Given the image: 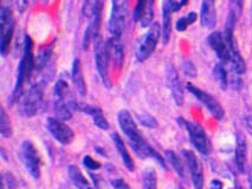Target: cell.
Masks as SVG:
<instances>
[{
  "mask_svg": "<svg viewBox=\"0 0 252 189\" xmlns=\"http://www.w3.org/2000/svg\"><path fill=\"white\" fill-rule=\"evenodd\" d=\"M117 120H119L120 128H121V130L126 135V137L128 138L130 147L133 148L134 151H135L136 155L139 156L140 159L153 158L157 160V162L161 165V167H163L166 169V163L162 160V158H161L159 154H158L157 151L145 141V138L140 135L136 123L134 122L133 116L130 115L129 111H127V110L120 111L119 116H117Z\"/></svg>",
  "mask_w": 252,
  "mask_h": 189,
  "instance_id": "obj_1",
  "label": "cell"
},
{
  "mask_svg": "<svg viewBox=\"0 0 252 189\" xmlns=\"http://www.w3.org/2000/svg\"><path fill=\"white\" fill-rule=\"evenodd\" d=\"M36 68V59L33 57V44L32 39L29 36L25 37L24 40V54L20 60L18 66V76H17V82L14 90L20 92L23 90V84L26 80L30 78V76Z\"/></svg>",
  "mask_w": 252,
  "mask_h": 189,
  "instance_id": "obj_2",
  "label": "cell"
},
{
  "mask_svg": "<svg viewBox=\"0 0 252 189\" xmlns=\"http://www.w3.org/2000/svg\"><path fill=\"white\" fill-rule=\"evenodd\" d=\"M160 36H162L160 25L158 24V23H154L153 25H151L149 30L146 32V34L142 37L139 46H137V50H136L137 62L142 63L145 62L146 59H148L149 56L154 52L155 48H157L158 43H159Z\"/></svg>",
  "mask_w": 252,
  "mask_h": 189,
  "instance_id": "obj_3",
  "label": "cell"
},
{
  "mask_svg": "<svg viewBox=\"0 0 252 189\" xmlns=\"http://www.w3.org/2000/svg\"><path fill=\"white\" fill-rule=\"evenodd\" d=\"M94 54H95V63L97 68L98 75L101 77L102 82L107 88L110 86L109 81V62L110 56L108 51L107 43L103 42L101 37H97L95 39V48H94Z\"/></svg>",
  "mask_w": 252,
  "mask_h": 189,
  "instance_id": "obj_4",
  "label": "cell"
},
{
  "mask_svg": "<svg viewBox=\"0 0 252 189\" xmlns=\"http://www.w3.org/2000/svg\"><path fill=\"white\" fill-rule=\"evenodd\" d=\"M14 19L10 8L2 7L0 12V52L2 56H6L10 51V44L13 37Z\"/></svg>",
  "mask_w": 252,
  "mask_h": 189,
  "instance_id": "obj_5",
  "label": "cell"
},
{
  "mask_svg": "<svg viewBox=\"0 0 252 189\" xmlns=\"http://www.w3.org/2000/svg\"><path fill=\"white\" fill-rule=\"evenodd\" d=\"M126 17H127L126 0H114L109 19V32L113 38L121 39L123 30H125Z\"/></svg>",
  "mask_w": 252,
  "mask_h": 189,
  "instance_id": "obj_6",
  "label": "cell"
},
{
  "mask_svg": "<svg viewBox=\"0 0 252 189\" xmlns=\"http://www.w3.org/2000/svg\"><path fill=\"white\" fill-rule=\"evenodd\" d=\"M183 122L185 128H186L187 133H189V139H191L192 144L194 145V148L199 153L203 154V155H209L211 151V144L209 138H207L206 133L203 129V127L199 126V124L194 123V122L185 121V120H179Z\"/></svg>",
  "mask_w": 252,
  "mask_h": 189,
  "instance_id": "obj_7",
  "label": "cell"
},
{
  "mask_svg": "<svg viewBox=\"0 0 252 189\" xmlns=\"http://www.w3.org/2000/svg\"><path fill=\"white\" fill-rule=\"evenodd\" d=\"M46 128L49 133L56 141L60 142L61 144L68 145L74 141V132L68 124L64 123V121L60 120L57 117H49L46 120Z\"/></svg>",
  "mask_w": 252,
  "mask_h": 189,
  "instance_id": "obj_8",
  "label": "cell"
},
{
  "mask_svg": "<svg viewBox=\"0 0 252 189\" xmlns=\"http://www.w3.org/2000/svg\"><path fill=\"white\" fill-rule=\"evenodd\" d=\"M187 90H189L195 98H198V100L204 104V107H206V109L209 110L213 117H216L217 120H221V118L224 117V109H222L220 103H219L215 97H212L210 94L203 91V90L197 88V86L193 85L191 83L187 84Z\"/></svg>",
  "mask_w": 252,
  "mask_h": 189,
  "instance_id": "obj_9",
  "label": "cell"
},
{
  "mask_svg": "<svg viewBox=\"0 0 252 189\" xmlns=\"http://www.w3.org/2000/svg\"><path fill=\"white\" fill-rule=\"evenodd\" d=\"M43 100V85L42 84H36L30 89L23 98L22 111L26 117H32L34 116L39 109L40 103Z\"/></svg>",
  "mask_w": 252,
  "mask_h": 189,
  "instance_id": "obj_10",
  "label": "cell"
},
{
  "mask_svg": "<svg viewBox=\"0 0 252 189\" xmlns=\"http://www.w3.org/2000/svg\"><path fill=\"white\" fill-rule=\"evenodd\" d=\"M23 159L26 169L31 174L33 179H39L40 177V162L39 156H38L36 148L31 141H24L22 144Z\"/></svg>",
  "mask_w": 252,
  "mask_h": 189,
  "instance_id": "obj_11",
  "label": "cell"
},
{
  "mask_svg": "<svg viewBox=\"0 0 252 189\" xmlns=\"http://www.w3.org/2000/svg\"><path fill=\"white\" fill-rule=\"evenodd\" d=\"M183 155H184L185 161H186L187 167H189V174H191L193 186H194L195 189H203L204 188V173H203V167H201L198 158L191 150H183Z\"/></svg>",
  "mask_w": 252,
  "mask_h": 189,
  "instance_id": "obj_12",
  "label": "cell"
},
{
  "mask_svg": "<svg viewBox=\"0 0 252 189\" xmlns=\"http://www.w3.org/2000/svg\"><path fill=\"white\" fill-rule=\"evenodd\" d=\"M209 44L222 64L230 63V52H228L227 43L221 32H212L209 36Z\"/></svg>",
  "mask_w": 252,
  "mask_h": 189,
  "instance_id": "obj_13",
  "label": "cell"
},
{
  "mask_svg": "<svg viewBox=\"0 0 252 189\" xmlns=\"http://www.w3.org/2000/svg\"><path fill=\"white\" fill-rule=\"evenodd\" d=\"M167 82H168V86L171 89L172 96L174 98V102L177 106L181 107L184 104V88L181 85V81L179 78V75L174 66L168 65L167 66Z\"/></svg>",
  "mask_w": 252,
  "mask_h": 189,
  "instance_id": "obj_14",
  "label": "cell"
},
{
  "mask_svg": "<svg viewBox=\"0 0 252 189\" xmlns=\"http://www.w3.org/2000/svg\"><path fill=\"white\" fill-rule=\"evenodd\" d=\"M201 25L207 28H213L217 22L216 0H203L200 10Z\"/></svg>",
  "mask_w": 252,
  "mask_h": 189,
  "instance_id": "obj_15",
  "label": "cell"
},
{
  "mask_svg": "<svg viewBox=\"0 0 252 189\" xmlns=\"http://www.w3.org/2000/svg\"><path fill=\"white\" fill-rule=\"evenodd\" d=\"M172 0H165L162 5V28H161V33H162L163 44H167L171 39L172 33Z\"/></svg>",
  "mask_w": 252,
  "mask_h": 189,
  "instance_id": "obj_16",
  "label": "cell"
},
{
  "mask_svg": "<svg viewBox=\"0 0 252 189\" xmlns=\"http://www.w3.org/2000/svg\"><path fill=\"white\" fill-rule=\"evenodd\" d=\"M108 51H109L110 59L115 64L119 69H122L123 63H125V51L121 44V40L119 38L110 37V39L107 42Z\"/></svg>",
  "mask_w": 252,
  "mask_h": 189,
  "instance_id": "obj_17",
  "label": "cell"
},
{
  "mask_svg": "<svg viewBox=\"0 0 252 189\" xmlns=\"http://www.w3.org/2000/svg\"><path fill=\"white\" fill-rule=\"evenodd\" d=\"M246 160H248V145H246L245 136L238 133L236 144V164L239 173H245Z\"/></svg>",
  "mask_w": 252,
  "mask_h": 189,
  "instance_id": "obj_18",
  "label": "cell"
},
{
  "mask_svg": "<svg viewBox=\"0 0 252 189\" xmlns=\"http://www.w3.org/2000/svg\"><path fill=\"white\" fill-rule=\"evenodd\" d=\"M243 6H244V0H230L225 30H234V26H236L237 22L243 13Z\"/></svg>",
  "mask_w": 252,
  "mask_h": 189,
  "instance_id": "obj_19",
  "label": "cell"
},
{
  "mask_svg": "<svg viewBox=\"0 0 252 189\" xmlns=\"http://www.w3.org/2000/svg\"><path fill=\"white\" fill-rule=\"evenodd\" d=\"M111 138H113L116 149H117V151H119L120 156H121L123 164L126 165V168H127L129 171H134V169H135V164H134L133 159H131L130 154L128 153L127 147H126L125 142H123L121 136H120L117 133H114L113 135H111Z\"/></svg>",
  "mask_w": 252,
  "mask_h": 189,
  "instance_id": "obj_20",
  "label": "cell"
},
{
  "mask_svg": "<svg viewBox=\"0 0 252 189\" xmlns=\"http://www.w3.org/2000/svg\"><path fill=\"white\" fill-rule=\"evenodd\" d=\"M71 78L74 82L76 90L81 96H84L87 94V84L86 80L83 76V70H82V64L78 58H76L72 63V70H71Z\"/></svg>",
  "mask_w": 252,
  "mask_h": 189,
  "instance_id": "obj_21",
  "label": "cell"
},
{
  "mask_svg": "<svg viewBox=\"0 0 252 189\" xmlns=\"http://www.w3.org/2000/svg\"><path fill=\"white\" fill-rule=\"evenodd\" d=\"M78 109L88 113L89 116H92L94 123H95V126L98 127L99 129L107 130L108 128H109V123H108L107 118L104 117L103 112H102V110L99 109V108L89 107V106H86V104H81V106L78 107Z\"/></svg>",
  "mask_w": 252,
  "mask_h": 189,
  "instance_id": "obj_22",
  "label": "cell"
},
{
  "mask_svg": "<svg viewBox=\"0 0 252 189\" xmlns=\"http://www.w3.org/2000/svg\"><path fill=\"white\" fill-rule=\"evenodd\" d=\"M68 173L72 183H74L75 187L77 189H93L89 182L87 181L86 176L82 174V171L76 165H69Z\"/></svg>",
  "mask_w": 252,
  "mask_h": 189,
  "instance_id": "obj_23",
  "label": "cell"
},
{
  "mask_svg": "<svg viewBox=\"0 0 252 189\" xmlns=\"http://www.w3.org/2000/svg\"><path fill=\"white\" fill-rule=\"evenodd\" d=\"M70 107L72 106L66 101H55V112L57 115V118H60L62 121L70 120L71 118Z\"/></svg>",
  "mask_w": 252,
  "mask_h": 189,
  "instance_id": "obj_24",
  "label": "cell"
},
{
  "mask_svg": "<svg viewBox=\"0 0 252 189\" xmlns=\"http://www.w3.org/2000/svg\"><path fill=\"white\" fill-rule=\"evenodd\" d=\"M165 156H166L167 162H168V163L172 165L173 169L175 170V173H177L179 176L185 177L184 164H183V162H181V160L178 158L177 154H175L174 151H172V150H166Z\"/></svg>",
  "mask_w": 252,
  "mask_h": 189,
  "instance_id": "obj_25",
  "label": "cell"
},
{
  "mask_svg": "<svg viewBox=\"0 0 252 189\" xmlns=\"http://www.w3.org/2000/svg\"><path fill=\"white\" fill-rule=\"evenodd\" d=\"M143 189H158L157 173L152 168H146L142 173Z\"/></svg>",
  "mask_w": 252,
  "mask_h": 189,
  "instance_id": "obj_26",
  "label": "cell"
},
{
  "mask_svg": "<svg viewBox=\"0 0 252 189\" xmlns=\"http://www.w3.org/2000/svg\"><path fill=\"white\" fill-rule=\"evenodd\" d=\"M213 76H215L216 81L220 85L221 89H226L228 84V77H227V71L224 68L222 63H218L213 69Z\"/></svg>",
  "mask_w": 252,
  "mask_h": 189,
  "instance_id": "obj_27",
  "label": "cell"
},
{
  "mask_svg": "<svg viewBox=\"0 0 252 189\" xmlns=\"http://www.w3.org/2000/svg\"><path fill=\"white\" fill-rule=\"evenodd\" d=\"M0 133L2 137H10L12 135V128H11L10 118L4 108H1V118H0Z\"/></svg>",
  "mask_w": 252,
  "mask_h": 189,
  "instance_id": "obj_28",
  "label": "cell"
},
{
  "mask_svg": "<svg viewBox=\"0 0 252 189\" xmlns=\"http://www.w3.org/2000/svg\"><path fill=\"white\" fill-rule=\"evenodd\" d=\"M197 18H198L197 13L189 12V14H187V16L179 18V20L177 22V25H175V27H177V30L179 32H184L187 27H189V25L193 24V23L197 20Z\"/></svg>",
  "mask_w": 252,
  "mask_h": 189,
  "instance_id": "obj_29",
  "label": "cell"
},
{
  "mask_svg": "<svg viewBox=\"0 0 252 189\" xmlns=\"http://www.w3.org/2000/svg\"><path fill=\"white\" fill-rule=\"evenodd\" d=\"M68 94V83L60 80L55 85V101H65Z\"/></svg>",
  "mask_w": 252,
  "mask_h": 189,
  "instance_id": "obj_30",
  "label": "cell"
},
{
  "mask_svg": "<svg viewBox=\"0 0 252 189\" xmlns=\"http://www.w3.org/2000/svg\"><path fill=\"white\" fill-rule=\"evenodd\" d=\"M139 122L142 126L147 128H157L158 127V121L155 120L153 116H151L149 113H139L137 115Z\"/></svg>",
  "mask_w": 252,
  "mask_h": 189,
  "instance_id": "obj_31",
  "label": "cell"
},
{
  "mask_svg": "<svg viewBox=\"0 0 252 189\" xmlns=\"http://www.w3.org/2000/svg\"><path fill=\"white\" fill-rule=\"evenodd\" d=\"M99 0H84L83 5V14L88 18H92L94 11H95L96 6L98 5Z\"/></svg>",
  "mask_w": 252,
  "mask_h": 189,
  "instance_id": "obj_32",
  "label": "cell"
},
{
  "mask_svg": "<svg viewBox=\"0 0 252 189\" xmlns=\"http://www.w3.org/2000/svg\"><path fill=\"white\" fill-rule=\"evenodd\" d=\"M50 56H51V48L45 49V50L40 51V54H38V57H37V64H36V65H39V69L43 68V66H45L46 63L49 62Z\"/></svg>",
  "mask_w": 252,
  "mask_h": 189,
  "instance_id": "obj_33",
  "label": "cell"
},
{
  "mask_svg": "<svg viewBox=\"0 0 252 189\" xmlns=\"http://www.w3.org/2000/svg\"><path fill=\"white\" fill-rule=\"evenodd\" d=\"M183 71L184 74L189 76V77H195V76H197V69H195L194 64H193L191 60H184Z\"/></svg>",
  "mask_w": 252,
  "mask_h": 189,
  "instance_id": "obj_34",
  "label": "cell"
},
{
  "mask_svg": "<svg viewBox=\"0 0 252 189\" xmlns=\"http://www.w3.org/2000/svg\"><path fill=\"white\" fill-rule=\"evenodd\" d=\"M83 164H84V167L89 170H97L101 168V164H99L97 161H95V160H94L92 156H89V155L84 156L83 158Z\"/></svg>",
  "mask_w": 252,
  "mask_h": 189,
  "instance_id": "obj_35",
  "label": "cell"
},
{
  "mask_svg": "<svg viewBox=\"0 0 252 189\" xmlns=\"http://www.w3.org/2000/svg\"><path fill=\"white\" fill-rule=\"evenodd\" d=\"M110 185L113 186L114 189H130L128 183L122 179H113L110 181Z\"/></svg>",
  "mask_w": 252,
  "mask_h": 189,
  "instance_id": "obj_36",
  "label": "cell"
},
{
  "mask_svg": "<svg viewBox=\"0 0 252 189\" xmlns=\"http://www.w3.org/2000/svg\"><path fill=\"white\" fill-rule=\"evenodd\" d=\"M16 4H17V8L20 13L25 12V10L29 6V0H16Z\"/></svg>",
  "mask_w": 252,
  "mask_h": 189,
  "instance_id": "obj_37",
  "label": "cell"
},
{
  "mask_svg": "<svg viewBox=\"0 0 252 189\" xmlns=\"http://www.w3.org/2000/svg\"><path fill=\"white\" fill-rule=\"evenodd\" d=\"M224 188V185H222L221 181L219 180H212L210 185V189H222Z\"/></svg>",
  "mask_w": 252,
  "mask_h": 189,
  "instance_id": "obj_38",
  "label": "cell"
},
{
  "mask_svg": "<svg viewBox=\"0 0 252 189\" xmlns=\"http://www.w3.org/2000/svg\"><path fill=\"white\" fill-rule=\"evenodd\" d=\"M246 126H248L249 132L252 134V116H249V117L246 118Z\"/></svg>",
  "mask_w": 252,
  "mask_h": 189,
  "instance_id": "obj_39",
  "label": "cell"
},
{
  "mask_svg": "<svg viewBox=\"0 0 252 189\" xmlns=\"http://www.w3.org/2000/svg\"><path fill=\"white\" fill-rule=\"evenodd\" d=\"M179 189H184V188H183V187H180V188H179Z\"/></svg>",
  "mask_w": 252,
  "mask_h": 189,
  "instance_id": "obj_40",
  "label": "cell"
},
{
  "mask_svg": "<svg viewBox=\"0 0 252 189\" xmlns=\"http://www.w3.org/2000/svg\"><path fill=\"white\" fill-rule=\"evenodd\" d=\"M113 1H114V0H113Z\"/></svg>",
  "mask_w": 252,
  "mask_h": 189,
  "instance_id": "obj_41",
  "label": "cell"
}]
</instances>
